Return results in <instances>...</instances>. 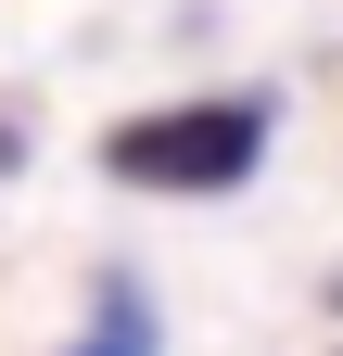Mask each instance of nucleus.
<instances>
[{
    "label": "nucleus",
    "instance_id": "7ed1b4c3",
    "mask_svg": "<svg viewBox=\"0 0 343 356\" xmlns=\"http://www.w3.org/2000/svg\"><path fill=\"white\" fill-rule=\"evenodd\" d=\"M331 305H343V280H331Z\"/></svg>",
    "mask_w": 343,
    "mask_h": 356
},
{
    "label": "nucleus",
    "instance_id": "f03ea898",
    "mask_svg": "<svg viewBox=\"0 0 343 356\" xmlns=\"http://www.w3.org/2000/svg\"><path fill=\"white\" fill-rule=\"evenodd\" d=\"M64 356H165V318L140 305V280H102V318L76 331Z\"/></svg>",
    "mask_w": 343,
    "mask_h": 356
},
{
    "label": "nucleus",
    "instance_id": "f257e3e1",
    "mask_svg": "<svg viewBox=\"0 0 343 356\" xmlns=\"http://www.w3.org/2000/svg\"><path fill=\"white\" fill-rule=\"evenodd\" d=\"M254 165H267V102L254 89L115 115V140H102V178H127V191H242Z\"/></svg>",
    "mask_w": 343,
    "mask_h": 356
}]
</instances>
